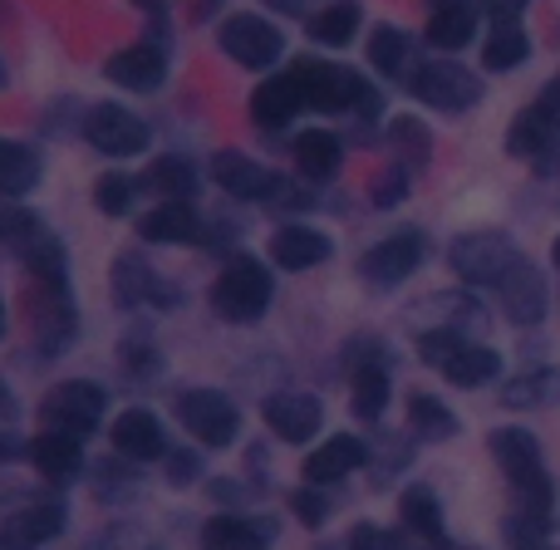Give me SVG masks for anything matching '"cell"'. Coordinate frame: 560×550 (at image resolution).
Returning <instances> with one entry per match:
<instances>
[{"label":"cell","instance_id":"1","mask_svg":"<svg viewBox=\"0 0 560 550\" xmlns=\"http://www.w3.org/2000/svg\"><path fill=\"white\" fill-rule=\"evenodd\" d=\"M453 271L477 290H492L502 300L512 325H541L546 319V280L536 276V266L526 261V251L516 242H506L502 232H467L447 251Z\"/></svg>","mask_w":560,"mask_h":550},{"label":"cell","instance_id":"2","mask_svg":"<svg viewBox=\"0 0 560 550\" xmlns=\"http://www.w3.org/2000/svg\"><path fill=\"white\" fill-rule=\"evenodd\" d=\"M492 457L502 467L506 487L516 496V516H532V522H546L551 526V512H556V482L546 472V457L536 447V437L526 428H497L492 433Z\"/></svg>","mask_w":560,"mask_h":550},{"label":"cell","instance_id":"3","mask_svg":"<svg viewBox=\"0 0 560 550\" xmlns=\"http://www.w3.org/2000/svg\"><path fill=\"white\" fill-rule=\"evenodd\" d=\"M310 114H349V118H374L378 114V89L359 79L345 65H325V59H300L290 65Z\"/></svg>","mask_w":560,"mask_h":550},{"label":"cell","instance_id":"4","mask_svg":"<svg viewBox=\"0 0 560 550\" xmlns=\"http://www.w3.org/2000/svg\"><path fill=\"white\" fill-rule=\"evenodd\" d=\"M418 354H423V364H433L438 374L457 388H487L502 374V354H497L492 344H477L463 329H447V325L423 329V335H418Z\"/></svg>","mask_w":560,"mask_h":550},{"label":"cell","instance_id":"5","mask_svg":"<svg viewBox=\"0 0 560 550\" xmlns=\"http://www.w3.org/2000/svg\"><path fill=\"white\" fill-rule=\"evenodd\" d=\"M271 295H276V280L256 256L226 261L212 285V305L226 325H256V319L266 315V305H271Z\"/></svg>","mask_w":560,"mask_h":550},{"label":"cell","instance_id":"6","mask_svg":"<svg viewBox=\"0 0 560 550\" xmlns=\"http://www.w3.org/2000/svg\"><path fill=\"white\" fill-rule=\"evenodd\" d=\"M408 94L418 104L438 108V114H467L482 104V79L472 69L453 65V59H423L408 69Z\"/></svg>","mask_w":560,"mask_h":550},{"label":"cell","instance_id":"7","mask_svg":"<svg viewBox=\"0 0 560 550\" xmlns=\"http://www.w3.org/2000/svg\"><path fill=\"white\" fill-rule=\"evenodd\" d=\"M104 403L108 398L94 378H69V384L49 388V398L39 403V418H45V428H55V433L89 437L104 423Z\"/></svg>","mask_w":560,"mask_h":550},{"label":"cell","instance_id":"8","mask_svg":"<svg viewBox=\"0 0 560 550\" xmlns=\"http://www.w3.org/2000/svg\"><path fill=\"white\" fill-rule=\"evenodd\" d=\"M349 354V384H354V418L364 423H378L388 408V394H394V378H388V354L378 339H354L345 349Z\"/></svg>","mask_w":560,"mask_h":550},{"label":"cell","instance_id":"9","mask_svg":"<svg viewBox=\"0 0 560 550\" xmlns=\"http://www.w3.org/2000/svg\"><path fill=\"white\" fill-rule=\"evenodd\" d=\"M177 423L197 437L202 447H232L242 433V413L226 394L217 388H192V394L177 398Z\"/></svg>","mask_w":560,"mask_h":550},{"label":"cell","instance_id":"10","mask_svg":"<svg viewBox=\"0 0 560 550\" xmlns=\"http://www.w3.org/2000/svg\"><path fill=\"white\" fill-rule=\"evenodd\" d=\"M423 256H428V236L418 232V226H404V232L384 236L378 246H369V251L359 256V276L378 290L404 285V280L423 266Z\"/></svg>","mask_w":560,"mask_h":550},{"label":"cell","instance_id":"11","mask_svg":"<svg viewBox=\"0 0 560 550\" xmlns=\"http://www.w3.org/2000/svg\"><path fill=\"white\" fill-rule=\"evenodd\" d=\"M114 295H118V305H128V309H173V305H183V290H177L163 271H153L138 251H128V256L114 261Z\"/></svg>","mask_w":560,"mask_h":550},{"label":"cell","instance_id":"12","mask_svg":"<svg viewBox=\"0 0 560 550\" xmlns=\"http://www.w3.org/2000/svg\"><path fill=\"white\" fill-rule=\"evenodd\" d=\"M506 148H512V157H532V163H546V157L560 153V104L551 94H541L536 104H526L522 114L512 118V128H506Z\"/></svg>","mask_w":560,"mask_h":550},{"label":"cell","instance_id":"13","mask_svg":"<svg viewBox=\"0 0 560 550\" xmlns=\"http://www.w3.org/2000/svg\"><path fill=\"white\" fill-rule=\"evenodd\" d=\"M84 138L104 157H138L148 148V124L124 104H98L84 118Z\"/></svg>","mask_w":560,"mask_h":550},{"label":"cell","instance_id":"14","mask_svg":"<svg viewBox=\"0 0 560 550\" xmlns=\"http://www.w3.org/2000/svg\"><path fill=\"white\" fill-rule=\"evenodd\" d=\"M222 49L246 69H271L280 59V49H285V39H280V30L266 15L242 10V15H232L222 25Z\"/></svg>","mask_w":560,"mask_h":550},{"label":"cell","instance_id":"15","mask_svg":"<svg viewBox=\"0 0 560 550\" xmlns=\"http://www.w3.org/2000/svg\"><path fill=\"white\" fill-rule=\"evenodd\" d=\"M212 177L226 197H236V202H276V192L285 187V177H276L271 167L252 163L246 153H217Z\"/></svg>","mask_w":560,"mask_h":550},{"label":"cell","instance_id":"16","mask_svg":"<svg viewBox=\"0 0 560 550\" xmlns=\"http://www.w3.org/2000/svg\"><path fill=\"white\" fill-rule=\"evenodd\" d=\"M261 418H266V428H271L280 443H310V437L319 433V423H325V408H319V398L285 388V394L266 398Z\"/></svg>","mask_w":560,"mask_h":550},{"label":"cell","instance_id":"17","mask_svg":"<svg viewBox=\"0 0 560 550\" xmlns=\"http://www.w3.org/2000/svg\"><path fill=\"white\" fill-rule=\"evenodd\" d=\"M364 463H369V443H364V437L335 433V437H325V443L305 457V467H300V472H305V482H315V487H335V482H345V477H354Z\"/></svg>","mask_w":560,"mask_h":550},{"label":"cell","instance_id":"18","mask_svg":"<svg viewBox=\"0 0 560 550\" xmlns=\"http://www.w3.org/2000/svg\"><path fill=\"white\" fill-rule=\"evenodd\" d=\"M108 79L118 89H133V94H153L167 79V49L158 39H143V45H128L108 59Z\"/></svg>","mask_w":560,"mask_h":550},{"label":"cell","instance_id":"19","mask_svg":"<svg viewBox=\"0 0 560 550\" xmlns=\"http://www.w3.org/2000/svg\"><path fill=\"white\" fill-rule=\"evenodd\" d=\"M30 329H35L39 354L59 359V349L74 339V300H69V290H39L35 285V315H30Z\"/></svg>","mask_w":560,"mask_h":550},{"label":"cell","instance_id":"20","mask_svg":"<svg viewBox=\"0 0 560 550\" xmlns=\"http://www.w3.org/2000/svg\"><path fill=\"white\" fill-rule=\"evenodd\" d=\"M79 443H84V437H69V433L45 428V433L25 447V457L45 482H74V477H84V447Z\"/></svg>","mask_w":560,"mask_h":550},{"label":"cell","instance_id":"21","mask_svg":"<svg viewBox=\"0 0 560 550\" xmlns=\"http://www.w3.org/2000/svg\"><path fill=\"white\" fill-rule=\"evenodd\" d=\"M114 453L128 457V463H153V457H167V433L158 423V413L148 408H128V413L114 418Z\"/></svg>","mask_w":560,"mask_h":550},{"label":"cell","instance_id":"22","mask_svg":"<svg viewBox=\"0 0 560 550\" xmlns=\"http://www.w3.org/2000/svg\"><path fill=\"white\" fill-rule=\"evenodd\" d=\"M197 232H202V217H197V207L187 202V197H163V202L138 222V236L153 246H183V242H192Z\"/></svg>","mask_w":560,"mask_h":550},{"label":"cell","instance_id":"23","mask_svg":"<svg viewBox=\"0 0 560 550\" xmlns=\"http://www.w3.org/2000/svg\"><path fill=\"white\" fill-rule=\"evenodd\" d=\"M65 531V506L59 502H39V506H25V512H10L0 522V546L10 550H30V546H45Z\"/></svg>","mask_w":560,"mask_h":550},{"label":"cell","instance_id":"24","mask_svg":"<svg viewBox=\"0 0 560 550\" xmlns=\"http://www.w3.org/2000/svg\"><path fill=\"white\" fill-rule=\"evenodd\" d=\"M329 236L315 232V226H280V232L271 236V261L280 266V271H310V266H325L329 261Z\"/></svg>","mask_w":560,"mask_h":550},{"label":"cell","instance_id":"25","mask_svg":"<svg viewBox=\"0 0 560 550\" xmlns=\"http://www.w3.org/2000/svg\"><path fill=\"white\" fill-rule=\"evenodd\" d=\"M300 114H305V98H300V84L290 69L276 79H266V84L252 94V118H256V128H266V133H280V128Z\"/></svg>","mask_w":560,"mask_h":550},{"label":"cell","instance_id":"26","mask_svg":"<svg viewBox=\"0 0 560 550\" xmlns=\"http://www.w3.org/2000/svg\"><path fill=\"white\" fill-rule=\"evenodd\" d=\"M477 39V0H433L428 10V45L433 49H463Z\"/></svg>","mask_w":560,"mask_h":550},{"label":"cell","instance_id":"27","mask_svg":"<svg viewBox=\"0 0 560 550\" xmlns=\"http://www.w3.org/2000/svg\"><path fill=\"white\" fill-rule=\"evenodd\" d=\"M339 163H345L339 133H329V128H305V133L295 138V167L310 183H329V177L339 173Z\"/></svg>","mask_w":560,"mask_h":550},{"label":"cell","instance_id":"28","mask_svg":"<svg viewBox=\"0 0 560 550\" xmlns=\"http://www.w3.org/2000/svg\"><path fill=\"white\" fill-rule=\"evenodd\" d=\"M271 536H276V526L252 522V516H236V512H222L202 526V541L212 550H256V546L271 541Z\"/></svg>","mask_w":560,"mask_h":550},{"label":"cell","instance_id":"29","mask_svg":"<svg viewBox=\"0 0 560 550\" xmlns=\"http://www.w3.org/2000/svg\"><path fill=\"white\" fill-rule=\"evenodd\" d=\"M359 25H364V15H359L354 0H329L325 10L310 15V39H315V45L339 49V45H349V39L359 35Z\"/></svg>","mask_w":560,"mask_h":550},{"label":"cell","instance_id":"30","mask_svg":"<svg viewBox=\"0 0 560 550\" xmlns=\"http://www.w3.org/2000/svg\"><path fill=\"white\" fill-rule=\"evenodd\" d=\"M138 187H148L153 197H187V202H192L197 197V173H192L187 157L167 153V157H153V163H148V173H143V183Z\"/></svg>","mask_w":560,"mask_h":550},{"label":"cell","instance_id":"31","mask_svg":"<svg viewBox=\"0 0 560 550\" xmlns=\"http://www.w3.org/2000/svg\"><path fill=\"white\" fill-rule=\"evenodd\" d=\"M20 261L30 266V276H35V285L39 290H69V266H65V246L55 242V236L49 232H39L35 242L25 246V251H20Z\"/></svg>","mask_w":560,"mask_h":550},{"label":"cell","instance_id":"32","mask_svg":"<svg viewBox=\"0 0 560 550\" xmlns=\"http://www.w3.org/2000/svg\"><path fill=\"white\" fill-rule=\"evenodd\" d=\"M408 428L428 443H447V437H457V413L433 394H408Z\"/></svg>","mask_w":560,"mask_h":550},{"label":"cell","instance_id":"33","mask_svg":"<svg viewBox=\"0 0 560 550\" xmlns=\"http://www.w3.org/2000/svg\"><path fill=\"white\" fill-rule=\"evenodd\" d=\"M398 516H404V526L413 536H423V541H443V506H438L433 487H408V492L398 496Z\"/></svg>","mask_w":560,"mask_h":550},{"label":"cell","instance_id":"34","mask_svg":"<svg viewBox=\"0 0 560 550\" xmlns=\"http://www.w3.org/2000/svg\"><path fill=\"white\" fill-rule=\"evenodd\" d=\"M526 59H532V35H526L522 25H497L492 35H487L482 65L492 69V74H506V69L526 65Z\"/></svg>","mask_w":560,"mask_h":550},{"label":"cell","instance_id":"35","mask_svg":"<svg viewBox=\"0 0 560 550\" xmlns=\"http://www.w3.org/2000/svg\"><path fill=\"white\" fill-rule=\"evenodd\" d=\"M408 55H413V39H408L398 25H378L374 35H369V65H374L384 79L408 74Z\"/></svg>","mask_w":560,"mask_h":550},{"label":"cell","instance_id":"36","mask_svg":"<svg viewBox=\"0 0 560 550\" xmlns=\"http://www.w3.org/2000/svg\"><path fill=\"white\" fill-rule=\"evenodd\" d=\"M39 183V157L25 143H0V197H25Z\"/></svg>","mask_w":560,"mask_h":550},{"label":"cell","instance_id":"37","mask_svg":"<svg viewBox=\"0 0 560 550\" xmlns=\"http://www.w3.org/2000/svg\"><path fill=\"white\" fill-rule=\"evenodd\" d=\"M556 394H560V374H556V368H532V374H522V378H512V384H506L502 403L506 408H541V403H551Z\"/></svg>","mask_w":560,"mask_h":550},{"label":"cell","instance_id":"38","mask_svg":"<svg viewBox=\"0 0 560 550\" xmlns=\"http://www.w3.org/2000/svg\"><path fill=\"white\" fill-rule=\"evenodd\" d=\"M39 232H45V226H39V217L30 212V207H20V202H5V207H0V246H5V251L20 256Z\"/></svg>","mask_w":560,"mask_h":550},{"label":"cell","instance_id":"39","mask_svg":"<svg viewBox=\"0 0 560 550\" xmlns=\"http://www.w3.org/2000/svg\"><path fill=\"white\" fill-rule=\"evenodd\" d=\"M388 143H394V153L408 157V163H428V153H433V138H428V128L418 124V118H394V124H388Z\"/></svg>","mask_w":560,"mask_h":550},{"label":"cell","instance_id":"40","mask_svg":"<svg viewBox=\"0 0 560 550\" xmlns=\"http://www.w3.org/2000/svg\"><path fill=\"white\" fill-rule=\"evenodd\" d=\"M133 192H138V183L128 173H104L94 183V207L104 217H124L128 207H133Z\"/></svg>","mask_w":560,"mask_h":550},{"label":"cell","instance_id":"41","mask_svg":"<svg viewBox=\"0 0 560 550\" xmlns=\"http://www.w3.org/2000/svg\"><path fill=\"white\" fill-rule=\"evenodd\" d=\"M295 522L300 526H325V516H329V496H325V487H315V482H305V492H295Z\"/></svg>","mask_w":560,"mask_h":550},{"label":"cell","instance_id":"42","mask_svg":"<svg viewBox=\"0 0 560 550\" xmlns=\"http://www.w3.org/2000/svg\"><path fill=\"white\" fill-rule=\"evenodd\" d=\"M369 197H374V207H398L408 197V167H388V173H378L374 187H369Z\"/></svg>","mask_w":560,"mask_h":550},{"label":"cell","instance_id":"43","mask_svg":"<svg viewBox=\"0 0 560 550\" xmlns=\"http://www.w3.org/2000/svg\"><path fill=\"white\" fill-rule=\"evenodd\" d=\"M158 364H163V359H158V344H148V339H128L124 344V368L128 374H158Z\"/></svg>","mask_w":560,"mask_h":550},{"label":"cell","instance_id":"44","mask_svg":"<svg viewBox=\"0 0 560 550\" xmlns=\"http://www.w3.org/2000/svg\"><path fill=\"white\" fill-rule=\"evenodd\" d=\"M202 477V457L197 453H167V482L173 487H192Z\"/></svg>","mask_w":560,"mask_h":550},{"label":"cell","instance_id":"45","mask_svg":"<svg viewBox=\"0 0 560 550\" xmlns=\"http://www.w3.org/2000/svg\"><path fill=\"white\" fill-rule=\"evenodd\" d=\"M98 472H104V477H98V496H108V492H124V487L133 482V472H128V457H124V463H114V457H108V463L98 467Z\"/></svg>","mask_w":560,"mask_h":550},{"label":"cell","instance_id":"46","mask_svg":"<svg viewBox=\"0 0 560 550\" xmlns=\"http://www.w3.org/2000/svg\"><path fill=\"white\" fill-rule=\"evenodd\" d=\"M526 5H532V0H482V10L497 20V25H516V20L526 15Z\"/></svg>","mask_w":560,"mask_h":550},{"label":"cell","instance_id":"47","mask_svg":"<svg viewBox=\"0 0 560 550\" xmlns=\"http://www.w3.org/2000/svg\"><path fill=\"white\" fill-rule=\"evenodd\" d=\"M20 453V443H15V433L10 428H0V463H10V457Z\"/></svg>","mask_w":560,"mask_h":550},{"label":"cell","instance_id":"48","mask_svg":"<svg viewBox=\"0 0 560 550\" xmlns=\"http://www.w3.org/2000/svg\"><path fill=\"white\" fill-rule=\"evenodd\" d=\"M10 413H15V398H10V384L0 378V418H10Z\"/></svg>","mask_w":560,"mask_h":550},{"label":"cell","instance_id":"49","mask_svg":"<svg viewBox=\"0 0 560 550\" xmlns=\"http://www.w3.org/2000/svg\"><path fill=\"white\" fill-rule=\"evenodd\" d=\"M133 5H138V10H148V15H158V20H163V0H133Z\"/></svg>","mask_w":560,"mask_h":550},{"label":"cell","instance_id":"50","mask_svg":"<svg viewBox=\"0 0 560 550\" xmlns=\"http://www.w3.org/2000/svg\"><path fill=\"white\" fill-rule=\"evenodd\" d=\"M276 10H300V0H271Z\"/></svg>","mask_w":560,"mask_h":550},{"label":"cell","instance_id":"51","mask_svg":"<svg viewBox=\"0 0 560 550\" xmlns=\"http://www.w3.org/2000/svg\"><path fill=\"white\" fill-rule=\"evenodd\" d=\"M551 266H556V271H560V236H556V242H551Z\"/></svg>","mask_w":560,"mask_h":550},{"label":"cell","instance_id":"52","mask_svg":"<svg viewBox=\"0 0 560 550\" xmlns=\"http://www.w3.org/2000/svg\"><path fill=\"white\" fill-rule=\"evenodd\" d=\"M546 94H551V98H556V104H560V74L551 79V89H546Z\"/></svg>","mask_w":560,"mask_h":550},{"label":"cell","instance_id":"53","mask_svg":"<svg viewBox=\"0 0 560 550\" xmlns=\"http://www.w3.org/2000/svg\"><path fill=\"white\" fill-rule=\"evenodd\" d=\"M0 335H5V305H0Z\"/></svg>","mask_w":560,"mask_h":550}]
</instances>
